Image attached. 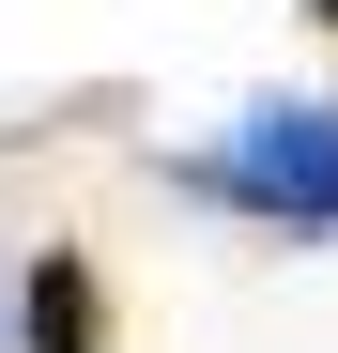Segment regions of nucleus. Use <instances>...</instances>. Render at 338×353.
Here are the masks:
<instances>
[{"label": "nucleus", "instance_id": "nucleus-1", "mask_svg": "<svg viewBox=\"0 0 338 353\" xmlns=\"http://www.w3.org/2000/svg\"><path fill=\"white\" fill-rule=\"evenodd\" d=\"M215 200L246 215H292V230H338V108H261V123L200 169Z\"/></svg>", "mask_w": 338, "mask_h": 353}, {"label": "nucleus", "instance_id": "nucleus-2", "mask_svg": "<svg viewBox=\"0 0 338 353\" xmlns=\"http://www.w3.org/2000/svg\"><path fill=\"white\" fill-rule=\"evenodd\" d=\"M31 338H46V353H92V338H108V307H92V276H77V261H46V276H31Z\"/></svg>", "mask_w": 338, "mask_h": 353}, {"label": "nucleus", "instance_id": "nucleus-3", "mask_svg": "<svg viewBox=\"0 0 338 353\" xmlns=\"http://www.w3.org/2000/svg\"><path fill=\"white\" fill-rule=\"evenodd\" d=\"M308 16H338V0H308Z\"/></svg>", "mask_w": 338, "mask_h": 353}]
</instances>
